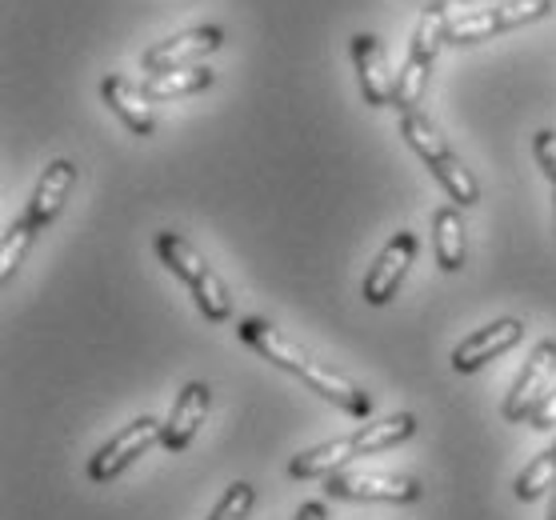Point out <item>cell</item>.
<instances>
[{"label":"cell","instance_id":"16","mask_svg":"<svg viewBox=\"0 0 556 520\" xmlns=\"http://www.w3.org/2000/svg\"><path fill=\"white\" fill-rule=\"evenodd\" d=\"M356 436H337V441H325L316 444V448H304L301 457L289 460V477L296 481H329L332 472H341L349 460H356Z\"/></svg>","mask_w":556,"mask_h":520},{"label":"cell","instance_id":"23","mask_svg":"<svg viewBox=\"0 0 556 520\" xmlns=\"http://www.w3.org/2000/svg\"><path fill=\"white\" fill-rule=\"evenodd\" d=\"M429 73L432 64L429 61H417V56H408L405 68L396 73V109L401 113H417L420 97H425V89H429Z\"/></svg>","mask_w":556,"mask_h":520},{"label":"cell","instance_id":"28","mask_svg":"<svg viewBox=\"0 0 556 520\" xmlns=\"http://www.w3.org/2000/svg\"><path fill=\"white\" fill-rule=\"evenodd\" d=\"M429 4H441V9H448V4H501V0H429Z\"/></svg>","mask_w":556,"mask_h":520},{"label":"cell","instance_id":"9","mask_svg":"<svg viewBox=\"0 0 556 520\" xmlns=\"http://www.w3.org/2000/svg\"><path fill=\"white\" fill-rule=\"evenodd\" d=\"M413 256H417V232H396L384 249H380L377 265L368 268L365 277V301L368 305H389L396 289H401V280H405L408 265H413Z\"/></svg>","mask_w":556,"mask_h":520},{"label":"cell","instance_id":"27","mask_svg":"<svg viewBox=\"0 0 556 520\" xmlns=\"http://www.w3.org/2000/svg\"><path fill=\"white\" fill-rule=\"evenodd\" d=\"M292 520H329V508L320 505V500H304L301 508H296V517Z\"/></svg>","mask_w":556,"mask_h":520},{"label":"cell","instance_id":"14","mask_svg":"<svg viewBox=\"0 0 556 520\" xmlns=\"http://www.w3.org/2000/svg\"><path fill=\"white\" fill-rule=\"evenodd\" d=\"M101 97L137 137H152L156 132V113H152V97L144 92V85H132V80L113 73V77L101 80Z\"/></svg>","mask_w":556,"mask_h":520},{"label":"cell","instance_id":"5","mask_svg":"<svg viewBox=\"0 0 556 520\" xmlns=\"http://www.w3.org/2000/svg\"><path fill=\"white\" fill-rule=\"evenodd\" d=\"M332 500H389V505H413L420 500V481L392 477V472H332L325 481Z\"/></svg>","mask_w":556,"mask_h":520},{"label":"cell","instance_id":"2","mask_svg":"<svg viewBox=\"0 0 556 520\" xmlns=\"http://www.w3.org/2000/svg\"><path fill=\"white\" fill-rule=\"evenodd\" d=\"M401 137H405L408 149H413V153H417L420 161L432 168V177L441 180L444 192H448L460 208H468V204L481 201V185H477V177H472V173L460 165V156L444 144V137L432 128L429 116L405 113V116H401Z\"/></svg>","mask_w":556,"mask_h":520},{"label":"cell","instance_id":"30","mask_svg":"<svg viewBox=\"0 0 556 520\" xmlns=\"http://www.w3.org/2000/svg\"><path fill=\"white\" fill-rule=\"evenodd\" d=\"M553 448H556V444H553Z\"/></svg>","mask_w":556,"mask_h":520},{"label":"cell","instance_id":"21","mask_svg":"<svg viewBox=\"0 0 556 520\" xmlns=\"http://www.w3.org/2000/svg\"><path fill=\"white\" fill-rule=\"evenodd\" d=\"M444 28H448V9H441V4H429L425 9V16H420L417 25V37H413V49H408V56H417V61H437V52H441L444 45Z\"/></svg>","mask_w":556,"mask_h":520},{"label":"cell","instance_id":"11","mask_svg":"<svg viewBox=\"0 0 556 520\" xmlns=\"http://www.w3.org/2000/svg\"><path fill=\"white\" fill-rule=\"evenodd\" d=\"M237 337H241L249 348H256L265 360H273L277 368L292 372V377H304V368L313 365V356L304 353L301 344L289 341L285 332L273 329V325H268V320H261V317H244L241 325H237Z\"/></svg>","mask_w":556,"mask_h":520},{"label":"cell","instance_id":"13","mask_svg":"<svg viewBox=\"0 0 556 520\" xmlns=\"http://www.w3.org/2000/svg\"><path fill=\"white\" fill-rule=\"evenodd\" d=\"M73 185H76L73 161H52V165L45 168V177L37 180V192H33V201H28V208H25L28 225L37 232L49 229L52 220H56V213L64 208V201H68Z\"/></svg>","mask_w":556,"mask_h":520},{"label":"cell","instance_id":"1","mask_svg":"<svg viewBox=\"0 0 556 520\" xmlns=\"http://www.w3.org/2000/svg\"><path fill=\"white\" fill-rule=\"evenodd\" d=\"M156 256L165 261V268L173 277H180L189 284L192 301H197V308L204 313V320L225 325V320L232 317V296H228L225 280L216 277L213 268H208V261H204L180 232H156Z\"/></svg>","mask_w":556,"mask_h":520},{"label":"cell","instance_id":"15","mask_svg":"<svg viewBox=\"0 0 556 520\" xmlns=\"http://www.w3.org/2000/svg\"><path fill=\"white\" fill-rule=\"evenodd\" d=\"M313 393H320L325 401H332L337 408H344L349 417H361V420H368V413H372V396L361 389L356 381H349L344 372H337V368H329V365H308L304 368V377H301Z\"/></svg>","mask_w":556,"mask_h":520},{"label":"cell","instance_id":"20","mask_svg":"<svg viewBox=\"0 0 556 520\" xmlns=\"http://www.w3.org/2000/svg\"><path fill=\"white\" fill-rule=\"evenodd\" d=\"M548 489H556V448H544L541 457H532L529 465L520 469L517 484H513L517 500H525V505L541 500Z\"/></svg>","mask_w":556,"mask_h":520},{"label":"cell","instance_id":"7","mask_svg":"<svg viewBox=\"0 0 556 520\" xmlns=\"http://www.w3.org/2000/svg\"><path fill=\"white\" fill-rule=\"evenodd\" d=\"M225 45V33L216 25H204V28H189V33H177V37L161 40V45H152L144 56H140V68L156 77V73H173V68H192V64H201L208 52H216Z\"/></svg>","mask_w":556,"mask_h":520},{"label":"cell","instance_id":"19","mask_svg":"<svg viewBox=\"0 0 556 520\" xmlns=\"http://www.w3.org/2000/svg\"><path fill=\"white\" fill-rule=\"evenodd\" d=\"M213 85V68L208 64H192V68H173V73H156L144 80V92L152 101H177V97H192Z\"/></svg>","mask_w":556,"mask_h":520},{"label":"cell","instance_id":"24","mask_svg":"<svg viewBox=\"0 0 556 520\" xmlns=\"http://www.w3.org/2000/svg\"><path fill=\"white\" fill-rule=\"evenodd\" d=\"M253 505H256V489L253 484L237 481L220 493V500H216V508L208 512V520H249Z\"/></svg>","mask_w":556,"mask_h":520},{"label":"cell","instance_id":"8","mask_svg":"<svg viewBox=\"0 0 556 520\" xmlns=\"http://www.w3.org/2000/svg\"><path fill=\"white\" fill-rule=\"evenodd\" d=\"M520 341H525V325H520L517 317H501V320L484 325V329H477L472 337H465V341L456 344L453 368L456 372H477V368L489 365L493 356H505L508 348H517Z\"/></svg>","mask_w":556,"mask_h":520},{"label":"cell","instance_id":"3","mask_svg":"<svg viewBox=\"0 0 556 520\" xmlns=\"http://www.w3.org/2000/svg\"><path fill=\"white\" fill-rule=\"evenodd\" d=\"M548 13H553V0H501L493 9H468L460 16H448L444 40L448 45H472V40L493 37V33L532 25V21H541Z\"/></svg>","mask_w":556,"mask_h":520},{"label":"cell","instance_id":"18","mask_svg":"<svg viewBox=\"0 0 556 520\" xmlns=\"http://www.w3.org/2000/svg\"><path fill=\"white\" fill-rule=\"evenodd\" d=\"M432 249H437V265L444 272L465 268V225H460V213L453 204L437 208V216H432Z\"/></svg>","mask_w":556,"mask_h":520},{"label":"cell","instance_id":"29","mask_svg":"<svg viewBox=\"0 0 556 520\" xmlns=\"http://www.w3.org/2000/svg\"><path fill=\"white\" fill-rule=\"evenodd\" d=\"M548 520H556V489H553V505H548Z\"/></svg>","mask_w":556,"mask_h":520},{"label":"cell","instance_id":"4","mask_svg":"<svg viewBox=\"0 0 556 520\" xmlns=\"http://www.w3.org/2000/svg\"><path fill=\"white\" fill-rule=\"evenodd\" d=\"M161 436H165V424L144 413V417H137L132 424H125L116 436H109V444H101V448H97V457L89 460V477L97 484L116 481L121 472L132 469V465L149 453L152 444H161Z\"/></svg>","mask_w":556,"mask_h":520},{"label":"cell","instance_id":"26","mask_svg":"<svg viewBox=\"0 0 556 520\" xmlns=\"http://www.w3.org/2000/svg\"><path fill=\"white\" fill-rule=\"evenodd\" d=\"M532 429H556V389H548V396L541 401V408L532 413V420H529Z\"/></svg>","mask_w":556,"mask_h":520},{"label":"cell","instance_id":"6","mask_svg":"<svg viewBox=\"0 0 556 520\" xmlns=\"http://www.w3.org/2000/svg\"><path fill=\"white\" fill-rule=\"evenodd\" d=\"M553 372H556V341H541L529 353L525 368H520L513 393L505 396V420H513V424L532 420V413L541 408V401L553 389Z\"/></svg>","mask_w":556,"mask_h":520},{"label":"cell","instance_id":"25","mask_svg":"<svg viewBox=\"0 0 556 520\" xmlns=\"http://www.w3.org/2000/svg\"><path fill=\"white\" fill-rule=\"evenodd\" d=\"M532 156H536V165L541 173L556 185V132L553 128H541L536 137H532Z\"/></svg>","mask_w":556,"mask_h":520},{"label":"cell","instance_id":"10","mask_svg":"<svg viewBox=\"0 0 556 520\" xmlns=\"http://www.w3.org/2000/svg\"><path fill=\"white\" fill-rule=\"evenodd\" d=\"M353 61H356V73H361L365 104L384 109V104L396 101V77H392L389 56H384V49H380V40L372 33H356L353 37Z\"/></svg>","mask_w":556,"mask_h":520},{"label":"cell","instance_id":"22","mask_svg":"<svg viewBox=\"0 0 556 520\" xmlns=\"http://www.w3.org/2000/svg\"><path fill=\"white\" fill-rule=\"evenodd\" d=\"M33 241H37V229L28 225L25 216H21L16 225H9V229H4V241H0V280H4V284L16 277V268H21L25 253L33 249Z\"/></svg>","mask_w":556,"mask_h":520},{"label":"cell","instance_id":"12","mask_svg":"<svg viewBox=\"0 0 556 520\" xmlns=\"http://www.w3.org/2000/svg\"><path fill=\"white\" fill-rule=\"evenodd\" d=\"M208 405H213V389H208V384L204 381L185 384V393L173 401V413H168V420H165V436H161V444H165L168 453H185V448H189L197 429L204 424Z\"/></svg>","mask_w":556,"mask_h":520},{"label":"cell","instance_id":"17","mask_svg":"<svg viewBox=\"0 0 556 520\" xmlns=\"http://www.w3.org/2000/svg\"><path fill=\"white\" fill-rule=\"evenodd\" d=\"M413 432H417V417H413V413H392V417L377 420V424H361V429L353 432L356 453H361V457L389 453V448H396V444H405Z\"/></svg>","mask_w":556,"mask_h":520}]
</instances>
